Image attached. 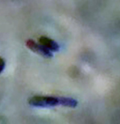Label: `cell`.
I'll list each match as a JSON object with an SVG mask.
<instances>
[{"mask_svg": "<svg viewBox=\"0 0 120 124\" xmlns=\"http://www.w3.org/2000/svg\"><path fill=\"white\" fill-rule=\"evenodd\" d=\"M30 105L35 107H53L57 105L67 106V107H76L78 101L72 98L66 97H52V96H34L28 101Z\"/></svg>", "mask_w": 120, "mask_h": 124, "instance_id": "cell-1", "label": "cell"}, {"mask_svg": "<svg viewBox=\"0 0 120 124\" xmlns=\"http://www.w3.org/2000/svg\"><path fill=\"white\" fill-rule=\"evenodd\" d=\"M26 46L28 49H30L31 51H33L34 53L36 54H38L40 55H42L45 58H52V52L47 49L44 45H42L41 43H37L36 41H34L33 39H28L26 41Z\"/></svg>", "mask_w": 120, "mask_h": 124, "instance_id": "cell-2", "label": "cell"}, {"mask_svg": "<svg viewBox=\"0 0 120 124\" xmlns=\"http://www.w3.org/2000/svg\"><path fill=\"white\" fill-rule=\"evenodd\" d=\"M39 43H41L42 45H44L47 49H49L50 51H53V52H58L60 49V46L56 41H54L53 39L47 38V37H40L39 38Z\"/></svg>", "mask_w": 120, "mask_h": 124, "instance_id": "cell-3", "label": "cell"}, {"mask_svg": "<svg viewBox=\"0 0 120 124\" xmlns=\"http://www.w3.org/2000/svg\"><path fill=\"white\" fill-rule=\"evenodd\" d=\"M4 68H5V60L2 57H0V73L3 71Z\"/></svg>", "mask_w": 120, "mask_h": 124, "instance_id": "cell-4", "label": "cell"}]
</instances>
